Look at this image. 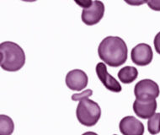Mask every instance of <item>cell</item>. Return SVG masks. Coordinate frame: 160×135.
Wrapping results in <instances>:
<instances>
[{
    "label": "cell",
    "mask_w": 160,
    "mask_h": 135,
    "mask_svg": "<svg viewBox=\"0 0 160 135\" xmlns=\"http://www.w3.org/2000/svg\"><path fill=\"white\" fill-rule=\"evenodd\" d=\"M93 95V91L92 90H85L84 91H83L82 93H79V94H73L72 96V100L74 101H80L83 99H88V97L91 96Z\"/></svg>",
    "instance_id": "cell-14"
},
{
    "label": "cell",
    "mask_w": 160,
    "mask_h": 135,
    "mask_svg": "<svg viewBox=\"0 0 160 135\" xmlns=\"http://www.w3.org/2000/svg\"><path fill=\"white\" fill-rule=\"evenodd\" d=\"M147 4L152 10L160 11V0H149L147 1Z\"/></svg>",
    "instance_id": "cell-15"
},
{
    "label": "cell",
    "mask_w": 160,
    "mask_h": 135,
    "mask_svg": "<svg viewBox=\"0 0 160 135\" xmlns=\"http://www.w3.org/2000/svg\"><path fill=\"white\" fill-rule=\"evenodd\" d=\"M153 58L152 47L147 43H140L134 47L131 52L133 64L138 66H147L151 64Z\"/></svg>",
    "instance_id": "cell-6"
},
{
    "label": "cell",
    "mask_w": 160,
    "mask_h": 135,
    "mask_svg": "<svg viewBox=\"0 0 160 135\" xmlns=\"http://www.w3.org/2000/svg\"><path fill=\"white\" fill-rule=\"evenodd\" d=\"M0 66L5 71H19L25 64L24 50L13 41H3L0 44Z\"/></svg>",
    "instance_id": "cell-2"
},
{
    "label": "cell",
    "mask_w": 160,
    "mask_h": 135,
    "mask_svg": "<svg viewBox=\"0 0 160 135\" xmlns=\"http://www.w3.org/2000/svg\"><path fill=\"white\" fill-rule=\"evenodd\" d=\"M75 3L78 4L79 6H81L83 8H86L89 7V6L91 5L92 3H93V1L91 0H88V1H83V2H79V1H75Z\"/></svg>",
    "instance_id": "cell-17"
},
{
    "label": "cell",
    "mask_w": 160,
    "mask_h": 135,
    "mask_svg": "<svg viewBox=\"0 0 160 135\" xmlns=\"http://www.w3.org/2000/svg\"><path fill=\"white\" fill-rule=\"evenodd\" d=\"M119 128L123 135H143L145 132L143 123L133 116L123 117L120 122Z\"/></svg>",
    "instance_id": "cell-8"
},
{
    "label": "cell",
    "mask_w": 160,
    "mask_h": 135,
    "mask_svg": "<svg viewBox=\"0 0 160 135\" xmlns=\"http://www.w3.org/2000/svg\"><path fill=\"white\" fill-rule=\"evenodd\" d=\"M95 70L98 78L107 90L115 93H119L122 91V87L121 84L108 73L107 67L104 63H99L97 64Z\"/></svg>",
    "instance_id": "cell-9"
},
{
    "label": "cell",
    "mask_w": 160,
    "mask_h": 135,
    "mask_svg": "<svg viewBox=\"0 0 160 135\" xmlns=\"http://www.w3.org/2000/svg\"><path fill=\"white\" fill-rule=\"evenodd\" d=\"M14 130V123L11 117L4 114L0 115V135H11Z\"/></svg>",
    "instance_id": "cell-12"
},
{
    "label": "cell",
    "mask_w": 160,
    "mask_h": 135,
    "mask_svg": "<svg viewBox=\"0 0 160 135\" xmlns=\"http://www.w3.org/2000/svg\"><path fill=\"white\" fill-rule=\"evenodd\" d=\"M159 94V87L157 83L149 79L138 81L134 87V95L138 101H153Z\"/></svg>",
    "instance_id": "cell-4"
},
{
    "label": "cell",
    "mask_w": 160,
    "mask_h": 135,
    "mask_svg": "<svg viewBox=\"0 0 160 135\" xmlns=\"http://www.w3.org/2000/svg\"><path fill=\"white\" fill-rule=\"evenodd\" d=\"M127 46L119 36H107L103 39L98 47L99 58L112 68H118L127 59Z\"/></svg>",
    "instance_id": "cell-1"
},
{
    "label": "cell",
    "mask_w": 160,
    "mask_h": 135,
    "mask_svg": "<svg viewBox=\"0 0 160 135\" xmlns=\"http://www.w3.org/2000/svg\"><path fill=\"white\" fill-rule=\"evenodd\" d=\"M76 116L80 123L86 127H93L99 122L101 109L97 102L90 99L80 101L76 110Z\"/></svg>",
    "instance_id": "cell-3"
},
{
    "label": "cell",
    "mask_w": 160,
    "mask_h": 135,
    "mask_svg": "<svg viewBox=\"0 0 160 135\" xmlns=\"http://www.w3.org/2000/svg\"><path fill=\"white\" fill-rule=\"evenodd\" d=\"M153 44H154V47L156 52L160 55V31L155 36L154 41H153Z\"/></svg>",
    "instance_id": "cell-16"
},
{
    "label": "cell",
    "mask_w": 160,
    "mask_h": 135,
    "mask_svg": "<svg viewBox=\"0 0 160 135\" xmlns=\"http://www.w3.org/2000/svg\"><path fill=\"white\" fill-rule=\"evenodd\" d=\"M117 75L121 82L123 84H131L138 77V71L135 67L126 66L120 69Z\"/></svg>",
    "instance_id": "cell-11"
},
{
    "label": "cell",
    "mask_w": 160,
    "mask_h": 135,
    "mask_svg": "<svg viewBox=\"0 0 160 135\" xmlns=\"http://www.w3.org/2000/svg\"><path fill=\"white\" fill-rule=\"evenodd\" d=\"M148 129L150 134L156 135L160 132V112L155 113L148 121Z\"/></svg>",
    "instance_id": "cell-13"
},
{
    "label": "cell",
    "mask_w": 160,
    "mask_h": 135,
    "mask_svg": "<svg viewBox=\"0 0 160 135\" xmlns=\"http://www.w3.org/2000/svg\"><path fill=\"white\" fill-rule=\"evenodd\" d=\"M157 101H138L133 102V111L140 118L149 119L155 114L157 110Z\"/></svg>",
    "instance_id": "cell-10"
},
{
    "label": "cell",
    "mask_w": 160,
    "mask_h": 135,
    "mask_svg": "<svg viewBox=\"0 0 160 135\" xmlns=\"http://www.w3.org/2000/svg\"><path fill=\"white\" fill-rule=\"evenodd\" d=\"M113 135H116V134H113Z\"/></svg>",
    "instance_id": "cell-20"
},
{
    "label": "cell",
    "mask_w": 160,
    "mask_h": 135,
    "mask_svg": "<svg viewBox=\"0 0 160 135\" xmlns=\"http://www.w3.org/2000/svg\"><path fill=\"white\" fill-rule=\"evenodd\" d=\"M82 135H98L96 132H86L84 133H83Z\"/></svg>",
    "instance_id": "cell-19"
},
{
    "label": "cell",
    "mask_w": 160,
    "mask_h": 135,
    "mask_svg": "<svg viewBox=\"0 0 160 135\" xmlns=\"http://www.w3.org/2000/svg\"><path fill=\"white\" fill-rule=\"evenodd\" d=\"M127 3L129 4H132V5H140V4H142V3H147V1H127Z\"/></svg>",
    "instance_id": "cell-18"
},
{
    "label": "cell",
    "mask_w": 160,
    "mask_h": 135,
    "mask_svg": "<svg viewBox=\"0 0 160 135\" xmlns=\"http://www.w3.org/2000/svg\"><path fill=\"white\" fill-rule=\"evenodd\" d=\"M105 14V5L104 3L96 0L93 1V3L89 7L83 8L81 19L85 25H94L102 19Z\"/></svg>",
    "instance_id": "cell-5"
},
{
    "label": "cell",
    "mask_w": 160,
    "mask_h": 135,
    "mask_svg": "<svg viewBox=\"0 0 160 135\" xmlns=\"http://www.w3.org/2000/svg\"><path fill=\"white\" fill-rule=\"evenodd\" d=\"M67 86L70 90L80 91L87 87L88 83V75L81 69H73L69 71L65 79Z\"/></svg>",
    "instance_id": "cell-7"
}]
</instances>
